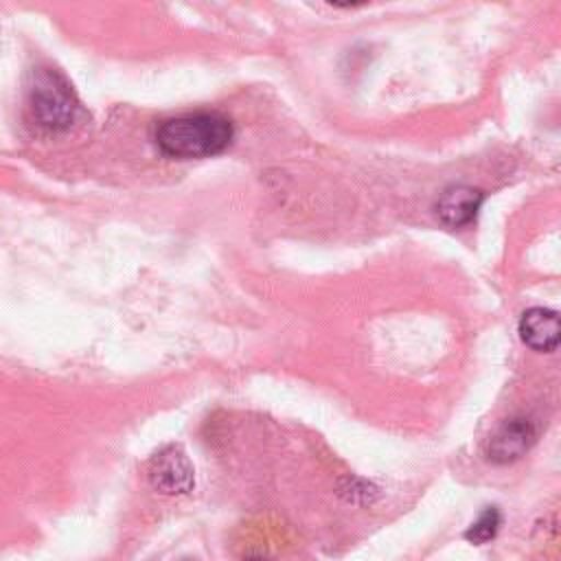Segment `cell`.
<instances>
[{
    "label": "cell",
    "mask_w": 561,
    "mask_h": 561,
    "mask_svg": "<svg viewBox=\"0 0 561 561\" xmlns=\"http://www.w3.org/2000/svg\"><path fill=\"white\" fill-rule=\"evenodd\" d=\"M500 526H502V515H500V511H497L495 506H486V508L478 515V519L465 530V539L471 541V543H476V546H482V543L491 541V539L497 535Z\"/></svg>",
    "instance_id": "cell-7"
},
{
    "label": "cell",
    "mask_w": 561,
    "mask_h": 561,
    "mask_svg": "<svg viewBox=\"0 0 561 561\" xmlns=\"http://www.w3.org/2000/svg\"><path fill=\"white\" fill-rule=\"evenodd\" d=\"M234 136L230 118L217 112H195L162 121L156 127L153 140L158 149L178 160L208 158L221 153Z\"/></svg>",
    "instance_id": "cell-1"
},
{
    "label": "cell",
    "mask_w": 561,
    "mask_h": 561,
    "mask_svg": "<svg viewBox=\"0 0 561 561\" xmlns=\"http://www.w3.org/2000/svg\"><path fill=\"white\" fill-rule=\"evenodd\" d=\"M535 443V427L528 419L515 416L504 421L486 443V458L495 465L519 460Z\"/></svg>",
    "instance_id": "cell-4"
},
{
    "label": "cell",
    "mask_w": 561,
    "mask_h": 561,
    "mask_svg": "<svg viewBox=\"0 0 561 561\" xmlns=\"http://www.w3.org/2000/svg\"><path fill=\"white\" fill-rule=\"evenodd\" d=\"M522 342L539 353H552L559 344L561 335V322L559 313L546 307H533L526 309L517 324Z\"/></svg>",
    "instance_id": "cell-6"
},
{
    "label": "cell",
    "mask_w": 561,
    "mask_h": 561,
    "mask_svg": "<svg viewBox=\"0 0 561 561\" xmlns=\"http://www.w3.org/2000/svg\"><path fill=\"white\" fill-rule=\"evenodd\" d=\"M149 482L164 495H184L195 486V469L180 445H164L158 449L147 469Z\"/></svg>",
    "instance_id": "cell-3"
},
{
    "label": "cell",
    "mask_w": 561,
    "mask_h": 561,
    "mask_svg": "<svg viewBox=\"0 0 561 561\" xmlns=\"http://www.w3.org/2000/svg\"><path fill=\"white\" fill-rule=\"evenodd\" d=\"M482 202L484 193L480 188L467 184H451L438 195L434 213L438 221L447 228H465L476 219Z\"/></svg>",
    "instance_id": "cell-5"
},
{
    "label": "cell",
    "mask_w": 561,
    "mask_h": 561,
    "mask_svg": "<svg viewBox=\"0 0 561 561\" xmlns=\"http://www.w3.org/2000/svg\"><path fill=\"white\" fill-rule=\"evenodd\" d=\"M26 105L31 118L48 131H66L75 123L79 112L72 85L55 68H39L33 75Z\"/></svg>",
    "instance_id": "cell-2"
}]
</instances>
